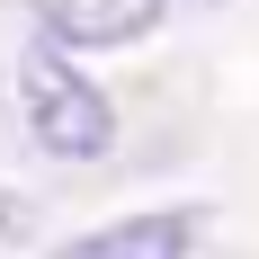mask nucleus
<instances>
[{
	"label": "nucleus",
	"mask_w": 259,
	"mask_h": 259,
	"mask_svg": "<svg viewBox=\"0 0 259 259\" xmlns=\"http://www.w3.org/2000/svg\"><path fill=\"white\" fill-rule=\"evenodd\" d=\"M18 107H27V134H36L45 161H107V143H116L107 90L80 72L72 45H54V36L18 54Z\"/></svg>",
	"instance_id": "obj_1"
},
{
	"label": "nucleus",
	"mask_w": 259,
	"mask_h": 259,
	"mask_svg": "<svg viewBox=\"0 0 259 259\" xmlns=\"http://www.w3.org/2000/svg\"><path fill=\"white\" fill-rule=\"evenodd\" d=\"M197 250V206H161V214H125L107 233L63 241L54 259H188Z\"/></svg>",
	"instance_id": "obj_3"
},
{
	"label": "nucleus",
	"mask_w": 259,
	"mask_h": 259,
	"mask_svg": "<svg viewBox=\"0 0 259 259\" xmlns=\"http://www.w3.org/2000/svg\"><path fill=\"white\" fill-rule=\"evenodd\" d=\"M161 9L170 0H45V36L72 54H107V45H143Z\"/></svg>",
	"instance_id": "obj_2"
}]
</instances>
